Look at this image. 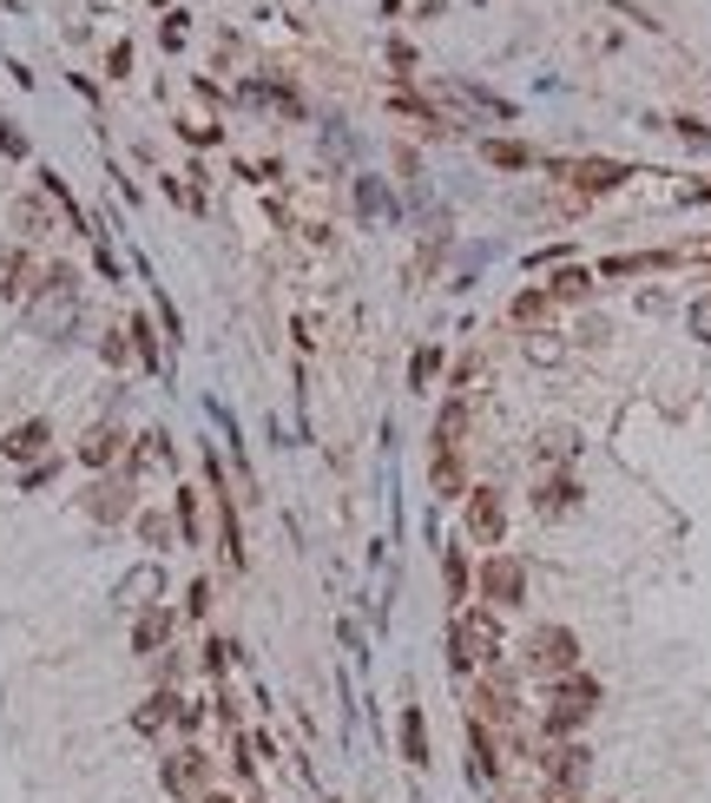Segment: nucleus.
Instances as JSON below:
<instances>
[{"instance_id":"12","label":"nucleus","mask_w":711,"mask_h":803,"mask_svg":"<svg viewBox=\"0 0 711 803\" xmlns=\"http://www.w3.org/2000/svg\"><path fill=\"white\" fill-rule=\"evenodd\" d=\"M46 448H53V422H40V415H33V422H20V428H7V442H0V455H7V461H40Z\"/></svg>"},{"instance_id":"4","label":"nucleus","mask_w":711,"mask_h":803,"mask_svg":"<svg viewBox=\"0 0 711 803\" xmlns=\"http://www.w3.org/2000/svg\"><path fill=\"white\" fill-rule=\"evenodd\" d=\"M475 593H481L488 613H514V606H527V560H514V554H488L481 573H475Z\"/></svg>"},{"instance_id":"10","label":"nucleus","mask_w":711,"mask_h":803,"mask_svg":"<svg viewBox=\"0 0 711 803\" xmlns=\"http://www.w3.org/2000/svg\"><path fill=\"white\" fill-rule=\"evenodd\" d=\"M119 455H125V428H119V422H92V428L79 435V461H86V468H99V475H105Z\"/></svg>"},{"instance_id":"21","label":"nucleus","mask_w":711,"mask_h":803,"mask_svg":"<svg viewBox=\"0 0 711 803\" xmlns=\"http://www.w3.org/2000/svg\"><path fill=\"white\" fill-rule=\"evenodd\" d=\"M132 521H138V540H145V547H171V534H178V521H171L165 508H138Z\"/></svg>"},{"instance_id":"9","label":"nucleus","mask_w":711,"mask_h":803,"mask_svg":"<svg viewBox=\"0 0 711 803\" xmlns=\"http://www.w3.org/2000/svg\"><path fill=\"white\" fill-rule=\"evenodd\" d=\"M541 771H547V784H554V791H580V784H587V771H593V751H587V745H574V738H554V745L541 751Z\"/></svg>"},{"instance_id":"2","label":"nucleus","mask_w":711,"mask_h":803,"mask_svg":"<svg viewBox=\"0 0 711 803\" xmlns=\"http://www.w3.org/2000/svg\"><path fill=\"white\" fill-rule=\"evenodd\" d=\"M593 712H600V679L567 672V679L547 685V712H541V725H547V738H574Z\"/></svg>"},{"instance_id":"11","label":"nucleus","mask_w":711,"mask_h":803,"mask_svg":"<svg viewBox=\"0 0 711 803\" xmlns=\"http://www.w3.org/2000/svg\"><path fill=\"white\" fill-rule=\"evenodd\" d=\"M171 626H178V620H171V606H145V613L132 620V653H138V659H158V653H165V639H171Z\"/></svg>"},{"instance_id":"28","label":"nucleus","mask_w":711,"mask_h":803,"mask_svg":"<svg viewBox=\"0 0 711 803\" xmlns=\"http://www.w3.org/2000/svg\"><path fill=\"white\" fill-rule=\"evenodd\" d=\"M686 330H692L699 343H711V290H706V297H692V310H686Z\"/></svg>"},{"instance_id":"1","label":"nucleus","mask_w":711,"mask_h":803,"mask_svg":"<svg viewBox=\"0 0 711 803\" xmlns=\"http://www.w3.org/2000/svg\"><path fill=\"white\" fill-rule=\"evenodd\" d=\"M481 666H501V613L488 606H462L455 626H448V672H481Z\"/></svg>"},{"instance_id":"29","label":"nucleus","mask_w":711,"mask_h":803,"mask_svg":"<svg viewBox=\"0 0 711 803\" xmlns=\"http://www.w3.org/2000/svg\"><path fill=\"white\" fill-rule=\"evenodd\" d=\"M527 356H534V363H554V356H560L554 330H527Z\"/></svg>"},{"instance_id":"33","label":"nucleus","mask_w":711,"mask_h":803,"mask_svg":"<svg viewBox=\"0 0 711 803\" xmlns=\"http://www.w3.org/2000/svg\"><path fill=\"white\" fill-rule=\"evenodd\" d=\"M99 356H105V363H125V356H132V343H125V336H119V330H112V336H105V343H99Z\"/></svg>"},{"instance_id":"7","label":"nucleus","mask_w":711,"mask_h":803,"mask_svg":"<svg viewBox=\"0 0 711 803\" xmlns=\"http://www.w3.org/2000/svg\"><path fill=\"white\" fill-rule=\"evenodd\" d=\"M79 508H86V521H99V527H119V521H132V514H138L132 475H99V481L79 494Z\"/></svg>"},{"instance_id":"32","label":"nucleus","mask_w":711,"mask_h":803,"mask_svg":"<svg viewBox=\"0 0 711 803\" xmlns=\"http://www.w3.org/2000/svg\"><path fill=\"white\" fill-rule=\"evenodd\" d=\"M541 455H547V461H554V455H574V435H567V428H547V435H541Z\"/></svg>"},{"instance_id":"36","label":"nucleus","mask_w":711,"mask_h":803,"mask_svg":"<svg viewBox=\"0 0 711 803\" xmlns=\"http://www.w3.org/2000/svg\"><path fill=\"white\" fill-rule=\"evenodd\" d=\"M198 803H237V798H224V791H204V798H198Z\"/></svg>"},{"instance_id":"26","label":"nucleus","mask_w":711,"mask_h":803,"mask_svg":"<svg viewBox=\"0 0 711 803\" xmlns=\"http://www.w3.org/2000/svg\"><path fill=\"white\" fill-rule=\"evenodd\" d=\"M462 428H468V409H462V402H448V409H442V422H435V448H455V442H462Z\"/></svg>"},{"instance_id":"25","label":"nucleus","mask_w":711,"mask_h":803,"mask_svg":"<svg viewBox=\"0 0 711 803\" xmlns=\"http://www.w3.org/2000/svg\"><path fill=\"white\" fill-rule=\"evenodd\" d=\"M547 297H554V303H587V297H593V277H587V270H560V277L547 283Z\"/></svg>"},{"instance_id":"23","label":"nucleus","mask_w":711,"mask_h":803,"mask_svg":"<svg viewBox=\"0 0 711 803\" xmlns=\"http://www.w3.org/2000/svg\"><path fill=\"white\" fill-rule=\"evenodd\" d=\"M442 587H448V600H468V593H475V567H468V554H462V547L442 560Z\"/></svg>"},{"instance_id":"30","label":"nucleus","mask_w":711,"mask_h":803,"mask_svg":"<svg viewBox=\"0 0 711 803\" xmlns=\"http://www.w3.org/2000/svg\"><path fill=\"white\" fill-rule=\"evenodd\" d=\"M178 527H185V540L198 547V501H191V488H178Z\"/></svg>"},{"instance_id":"6","label":"nucleus","mask_w":711,"mask_h":803,"mask_svg":"<svg viewBox=\"0 0 711 803\" xmlns=\"http://www.w3.org/2000/svg\"><path fill=\"white\" fill-rule=\"evenodd\" d=\"M462 527H468L475 547H501V540H508V494H501V488H468Z\"/></svg>"},{"instance_id":"24","label":"nucleus","mask_w":711,"mask_h":803,"mask_svg":"<svg viewBox=\"0 0 711 803\" xmlns=\"http://www.w3.org/2000/svg\"><path fill=\"white\" fill-rule=\"evenodd\" d=\"M481 158H488V165H501V171L534 165V152H527V145H514V138H488V145H481Z\"/></svg>"},{"instance_id":"20","label":"nucleus","mask_w":711,"mask_h":803,"mask_svg":"<svg viewBox=\"0 0 711 803\" xmlns=\"http://www.w3.org/2000/svg\"><path fill=\"white\" fill-rule=\"evenodd\" d=\"M435 494H442V501L468 494V488H462V448H435Z\"/></svg>"},{"instance_id":"3","label":"nucleus","mask_w":711,"mask_h":803,"mask_svg":"<svg viewBox=\"0 0 711 803\" xmlns=\"http://www.w3.org/2000/svg\"><path fill=\"white\" fill-rule=\"evenodd\" d=\"M521 672H534V679H567V672H580V633L574 626H534L527 633V646H521Z\"/></svg>"},{"instance_id":"19","label":"nucleus","mask_w":711,"mask_h":803,"mask_svg":"<svg viewBox=\"0 0 711 803\" xmlns=\"http://www.w3.org/2000/svg\"><path fill=\"white\" fill-rule=\"evenodd\" d=\"M402 758H409L415 771L429 765V725H422V712H415V705H402Z\"/></svg>"},{"instance_id":"22","label":"nucleus","mask_w":711,"mask_h":803,"mask_svg":"<svg viewBox=\"0 0 711 803\" xmlns=\"http://www.w3.org/2000/svg\"><path fill=\"white\" fill-rule=\"evenodd\" d=\"M666 264H673L666 250H640V257H607L600 277H640V270H666Z\"/></svg>"},{"instance_id":"8","label":"nucleus","mask_w":711,"mask_h":803,"mask_svg":"<svg viewBox=\"0 0 711 803\" xmlns=\"http://www.w3.org/2000/svg\"><path fill=\"white\" fill-rule=\"evenodd\" d=\"M158 784H165V791H171L178 803L204 798V791H211V758H204L198 745H178V751L158 765Z\"/></svg>"},{"instance_id":"27","label":"nucleus","mask_w":711,"mask_h":803,"mask_svg":"<svg viewBox=\"0 0 711 803\" xmlns=\"http://www.w3.org/2000/svg\"><path fill=\"white\" fill-rule=\"evenodd\" d=\"M547 303H554L547 290H527V297H514V323H541V316H547Z\"/></svg>"},{"instance_id":"31","label":"nucleus","mask_w":711,"mask_h":803,"mask_svg":"<svg viewBox=\"0 0 711 803\" xmlns=\"http://www.w3.org/2000/svg\"><path fill=\"white\" fill-rule=\"evenodd\" d=\"M435 369H442V349H422V356H415V369H409V376H415V389H429V382H435Z\"/></svg>"},{"instance_id":"13","label":"nucleus","mask_w":711,"mask_h":803,"mask_svg":"<svg viewBox=\"0 0 711 803\" xmlns=\"http://www.w3.org/2000/svg\"><path fill=\"white\" fill-rule=\"evenodd\" d=\"M567 178H574V191H613V185H626L633 171H626L620 158H580V165H567Z\"/></svg>"},{"instance_id":"35","label":"nucleus","mask_w":711,"mask_h":803,"mask_svg":"<svg viewBox=\"0 0 711 803\" xmlns=\"http://www.w3.org/2000/svg\"><path fill=\"white\" fill-rule=\"evenodd\" d=\"M204 606H211V587H204V580H198V587H191V593H185V613H191V620H198V613H204Z\"/></svg>"},{"instance_id":"15","label":"nucleus","mask_w":711,"mask_h":803,"mask_svg":"<svg viewBox=\"0 0 711 803\" xmlns=\"http://www.w3.org/2000/svg\"><path fill=\"white\" fill-rule=\"evenodd\" d=\"M33 283H40L33 257H26L20 244H7V250H0V297H33Z\"/></svg>"},{"instance_id":"17","label":"nucleus","mask_w":711,"mask_h":803,"mask_svg":"<svg viewBox=\"0 0 711 803\" xmlns=\"http://www.w3.org/2000/svg\"><path fill=\"white\" fill-rule=\"evenodd\" d=\"M158 587H165V573H158V567H138V573L119 580V600H125L132 613H145V606H158Z\"/></svg>"},{"instance_id":"14","label":"nucleus","mask_w":711,"mask_h":803,"mask_svg":"<svg viewBox=\"0 0 711 803\" xmlns=\"http://www.w3.org/2000/svg\"><path fill=\"white\" fill-rule=\"evenodd\" d=\"M7 218H13L20 237H46V231H53V204H46L40 191H20V198L7 204Z\"/></svg>"},{"instance_id":"18","label":"nucleus","mask_w":711,"mask_h":803,"mask_svg":"<svg viewBox=\"0 0 711 803\" xmlns=\"http://www.w3.org/2000/svg\"><path fill=\"white\" fill-rule=\"evenodd\" d=\"M574 501H580V481H574V475H547V481L534 488V508H541V514H567Z\"/></svg>"},{"instance_id":"16","label":"nucleus","mask_w":711,"mask_h":803,"mask_svg":"<svg viewBox=\"0 0 711 803\" xmlns=\"http://www.w3.org/2000/svg\"><path fill=\"white\" fill-rule=\"evenodd\" d=\"M178 712H185V699L165 685V692H152V699L132 712V725H138V732H165V725H178Z\"/></svg>"},{"instance_id":"5","label":"nucleus","mask_w":711,"mask_h":803,"mask_svg":"<svg viewBox=\"0 0 711 803\" xmlns=\"http://www.w3.org/2000/svg\"><path fill=\"white\" fill-rule=\"evenodd\" d=\"M521 718V685H514V672H501V666H481V679H475V725H514Z\"/></svg>"},{"instance_id":"34","label":"nucleus","mask_w":711,"mask_h":803,"mask_svg":"<svg viewBox=\"0 0 711 803\" xmlns=\"http://www.w3.org/2000/svg\"><path fill=\"white\" fill-rule=\"evenodd\" d=\"M0 152H7V158H26V138H20L13 125H0Z\"/></svg>"}]
</instances>
